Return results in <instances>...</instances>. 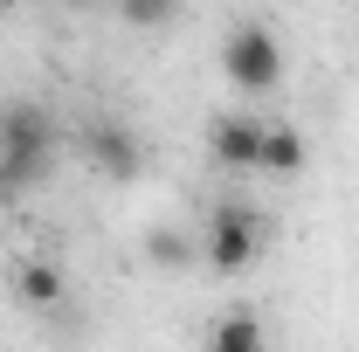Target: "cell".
<instances>
[{
	"mask_svg": "<svg viewBox=\"0 0 359 352\" xmlns=\"http://www.w3.org/2000/svg\"><path fill=\"white\" fill-rule=\"evenodd\" d=\"M55 145H62V132L42 104H7L0 111V194L35 187L55 166Z\"/></svg>",
	"mask_w": 359,
	"mask_h": 352,
	"instance_id": "obj_1",
	"label": "cell"
},
{
	"mask_svg": "<svg viewBox=\"0 0 359 352\" xmlns=\"http://www.w3.org/2000/svg\"><path fill=\"white\" fill-rule=\"evenodd\" d=\"M256 256H263V221H256V208L215 201L208 208V228H201V263H208V276H242Z\"/></svg>",
	"mask_w": 359,
	"mask_h": 352,
	"instance_id": "obj_2",
	"label": "cell"
},
{
	"mask_svg": "<svg viewBox=\"0 0 359 352\" xmlns=\"http://www.w3.org/2000/svg\"><path fill=\"white\" fill-rule=\"evenodd\" d=\"M222 76L242 97H269V90L283 83V48H276V35H269L263 21H235L222 42Z\"/></svg>",
	"mask_w": 359,
	"mask_h": 352,
	"instance_id": "obj_3",
	"label": "cell"
},
{
	"mask_svg": "<svg viewBox=\"0 0 359 352\" xmlns=\"http://www.w3.org/2000/svg\"><path fill=\"white\" fill-rule=\"evenodd\" d=\"M83 159L97 180H111V187H132L138 173H145V145H138L132 125H118V118H97L83 132Z\"/></svg>",
	"mask_w": 359,
	"mask_h": 352,
	"instance_id": "obj_4",
	"label": "cell"
},
{
	"mask_svg": "<svg viewBox=\"0 0 359 352\" xmlns=\"http://www.w3.org/2000/svg\"><path fill=\"white\" fill-rule=\"evenodd\" d=\"M208 159L222 173H263V118L249 111H222L208 125Z\"/></svg>",
	"mask_w": 359,
	"mask_h": 352,
	"instance_id": "obj_5",
	"label": "cell"
},
{
	"mask_svg": "<svg viewBox=\"0 0 359 352\" xmlns=\"http://www.w3.org/2000/svg\"><path fill=\"white\" fill-rule=\"evenodd\" d=\"M14 297H21L28 311H55L62 297H69V276L48 263V256H21V263H14Z\"/></svg>",
	"mask_w": 359,
	"mask_h": 352,
	"instance_id": "obj_6",
	"label": "cell"
},
{
	"mask_svg": "<svg viewBox=\"0 0 359 352\" xmlns=\"http://www.w3.org/2000/svg\"><path fill=\"white\" fill-rule=\"evenodd\" d=\"M208 352H269V325H263L249 304H235V311H222V318H215Z\"/></svg>",
	"mask_w": 359,
	"mask_h": 352,
	"instance_id": "obj_7",
	"label": "cell"
},
{
	"mask_svg": "<svg viewBox=\"0 0 359 352\" xmlns=\"http://www.w3.org/2000/svg\"><path fill=\"white\" fill-rule=\"evenodd\" d=\"M304 166H311L304 132H297V125H263V173L269 180H297Z\"/></svg>",
	"mask_w": 359,
	"mask_h": 352,
	"instance_id": "obj_8",
	"label": "cell"
},
{
	"mask_svg": "<svg viewBox=\"0 0 359 352\" xmlns=\"http://www.w3.org/2000/svg\"><path fill=\"white\" fill-rule=\"evenodd\" d=\"M138 256H145L152 269H187L194 256H201V242H194L187 228H173V221H159V228L138 235Z\"/></svg>",
	"mask_w": 359,
	"mask_h": 352,
	"instance_id": "obj_9",
	"label": "cell"
},
{
	"mask_svg": "<svg viewBox=\"0 0 359 352\" xmlns=\"http://www.w3.org/2000/svg\"><path fill=\"white\" fill-rule=\"evenodd\" d=\"M111 7H118V21H125V28H138V35L173 28V14H180V0H111Z\"/></svg>",
	"mask_w": 359,
	"mask_h": 352,
	"instance_id": "obj_10",
	"label": "cell"
},
{
	"mask_svg": "<svg viewBox=\"0 0 359 352\" xmlns=\"http://www.w3.org/2000/svg\"><path fill=\"white\" fill-rule=\"evenodd\" d=\"M0 14H7V0H0Z\"/></svg>",
	"mask_w": 359,
	"mask_h": 352,
	"instance_id": "obj_11",
	"label": "cell"
}]
</instances>
